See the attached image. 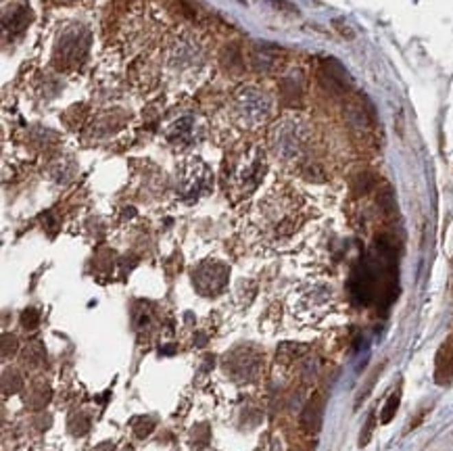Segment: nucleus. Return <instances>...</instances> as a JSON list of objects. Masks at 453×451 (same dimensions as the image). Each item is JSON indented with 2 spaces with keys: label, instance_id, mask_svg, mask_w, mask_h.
<instances>
[{
  "label": "nucleus",
  "instance_id": "f257e3e1",
  "mask_svg": "<svg viewBox=\"0 0 453 451\" xmlns=\"http://www.w3.org/2000/svg\"><path fill=\"white\" fill-rule=\"evenodd\" d=\"M161 78L174 92H192L213 73V50L207 38L190 25H174L161 46Z\"/></svg>",
  "mask_w": 453,
  "mask_h": 451
},
{
  "label": "nucleus",
  "instance_id": "f03ea898",
  "mask_svg": "<svg viewBox=\"0 0 453 451\" xmlns=\"http://www.w3.org/2000/svg\"><path fill=\"white\" fill-rule=\"evenodd\" d=\"M305 224V203L294 188L276 184L248 216V232L262 246L278 248L286 244Z\"/></svg>",
  "mask_w": 453,
  "mask_h": 451
},
{
  "label": "nucleus",
  "instance_id": "7ed1b4c3",
  "mask_svg": "<svg viewBox=\"0 0 453 451\" xmlns=\"http://www.w3.org/2000/svg\"><path fill=\"white\" fill-rule=\"evenodd\" d=\"M274 105L276 98L266 86L248 82L232 90L230 98L226 100L224 117L236 130L251 132L266 126L274 113Z\"/></svg>",
  "mask_w": 453,
  "mask_h": 451
},
{
  "label": "nucleus",
  "instance_id": "20e7f679",
  "mask_svg": "<svg viewBox=\"0 0 453 451\" xmlns=\"http://www.w3.org/2000/svg\"><path fill=\"white\" fill-rule=\"evenodd\" d=\"M167 15L153 5H136L124 19L121 40L128 55L148 53L150 48L161 46L165 34L170 32Z\"/></svg>",
  "mask_w": 453,
  "mask_h": 451
},
{
  "label": "nucleus",
  "instance_id": "39448f33",
  "mask_svg": "<svg viewBox=\"0 0 453 451\" xmlns=\"http://www.w3.org/2000/svg\"><path fill=\"white\" fill-rule=\"evenodd\" d=\"M266 172V157L259 146H251L236 159L230 170V188L234 190L236 198L246 196L251 190H255L259 180Z\"/></svg>",
  "mask_w": 453,
  "mask_h": 451
},
{
  "label": "nucleus",
  "instance_id": "423d86ee",
  "mask_svg": "<svg viewBox=\"0 0 453 451\" xmlns=\"http://www.w3.org/2000/svg\"><path fill=\"white\" fill-rule=\"evenodd\" d=\"M213 186V174L205 161L198 157H188L178 170V192L186 203H194L205 196Z\"/></svg>",
  "mask_w": 453,
  "mask_h": 451
},
{
  "label": "nucleus",
  "instance_id": "0eeeda50",
  "mask_svg": "<svg viewBox=\"0 0 453 451\" xmlns=\"http://www.w3.org/2000/svg\"><path fill=\"white\" fill-rule=\"evenodd\" d=\"M205 134V122L196 111H182L174 115L165 126V140L176 148H186L196 144Z\"/></svg>",
  "mask_w": 453,
  "mask_h": 451
},
{
  "label": "nucleus",
  "instance_id": "6e6552de",
  "mask_svg": "<svg viewBox=\"0 0 453 451\" xmlns=\"http://www.w3.org/2000/svg\"><path fill=\"white\" fill-rule=\"evenodd\" d=\"M228 268L220 262H205L196 268V272L192 274V282L196 286L198 292L203 294H218L224 290L226 282H228Z\"/></svg>",
  "mask_w": 453,
  "mask_h": 451
},
{
  "label": "nucleus",
  "instance_id": "1a4fd4ad",
  "mask_svg": "<svg viewBox=\"0 0 453 451\" xmlns=\"http://www.w3.org/2000/svg\"><path fill=\"white\" fill-rule=\"evenodd\" d=\"M320 422H322V401L316 397L310 401L307 410L303 412V426L312 432H316L320 428Z\"/></svg>",
  "mask_w": 453,
  "mask_h": 451
},
{
  "label": "nucleus",
  "instance_id": "9d476101",
  "mask_svg": "<svg viewBox=\"0 0 453 451\" xmlns=\"http://www.w3.org/2000/svg\"><path fill=\"white\" fill-rule=\"evenodd\" d=\"M399 399H401L399 393H393V395L388 397L386 406H384V410H382V414H380L382 424H388V422L393 420V416H395V412H397V408H399Z\"/></svg>",
  "mask_w": 453,
  "mask_h": 451
},
{
  "label": "nucleus",
  "instance_id": "9b49d317",
  "mask_svg": "<svg viewBox=\"0 0 453 451\" xmlns=\"http://www.w3.org/2000/svg\"><path fill=\"white\" fill-rule=\"evenodd\" d=\"M61 3H69V0H61Z\"/></svg>",
  "mask_w": 453,
  "mask_h": 451
}]
</instances>
